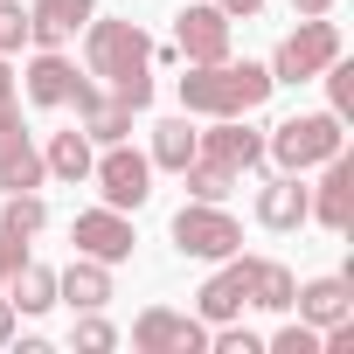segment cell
Returning <instances> with one entry per match:
<instances>
[{"instance_id": "cb8c5ba5", "label": "cell", "mask_w": 354, "mask_h": 354, "mask_svg": "<svg viewBox=\"0 0 354 354\" xmlns=\"http://www.w3.org/2000/svg\"><path fill=\"white\" fill-rule=\"evenodd\" d=\"M77 125H84L97 146H118V139L132 132V104H118V97H97V104H84V111H77Z\"/></svg>"}, {"instance_id": "5bb4252c", "label": "cell", "mask_w": 354, "mask_h": 354, "mask_svg": "<svg viewBox=\"0 0 354 354\" xmlns=\"http://www.w3.org/2000/svg\"><path fill=\"white\" fill-rule=\"evenodd\" d=\"M202 153L236 167V174H250V167H264V132H250L243 118H216V132H202Z\"/></svg>"}, {"instance_id": "7a4b0ae2", "label": "cell", "mask_w": 354, "mask_h": 354, "mask_svg": "<svg viewBox=\"0 0 354 354\" xmlns=\"http://www.w3.org/2000/svg\"><path fill=\"white\" fill-rule=\"evenodd\" d=\"M347 146V132H340V118L333 111H306V118H285L271 139H264V153L285 167V174H313L319 160H333Z\"/></svg>"}, {"instance_id": "52a82bcc", "label": "cell", "mask_w": 354, "mask_h": 354, "mask_svg": "<svg viewBox=\"0 0 354 354\" xmlns=\"http://www.w3.org/2000/svg\"><path fill=\"white\" fill-rule=\"evenodd\" d=\"M132 347H139V354H202V347H209V326L188 319V313L146 306V313L132 319Z\"/></svg>"}, {"instance_id": "4dcf8cb0", "label": "cell", "mask_w": 354, "mask_h": 354, "mask_svg": "<svg viewBox=\"0 0 354 354\" xmlns=\"http://www.w3.org/2000/svg\"><path fill=\"white\" fill-rule=\"evenodd\" d=\"M216 354H264V340H257V333H243V326H230V319H223V333H216Z\"/></svg>"}, {"instance_id": "ffe728a7", "label": "cell", "mask_w": 354, "mask_h": 354, "mask_svg": "<svg viewBox=\"0 0 354 354\" xmlns=\"http://www.w3.org/2000/svg\"><path fill=\"white\" fill-rule=\"evenodd\" d=\"M195 153H202V132H195L188 118H167V125H153V153H146L153 167H167V174H181V167H188Z\"/></svg>"}, {"instance_id": "9c48e42d", "label": "cell", "mask_w": 354, "mask_h": 354, "mask_svg": "<svg viewBox=\"0 0 354 354\" xmlns=\"http://www.w3.org/2000/svg\"><path fill=\"white\" fill-rule=\"evenodd\" d=\"M250 271H257V257H223V271L195 292L202 326H223V319H236V313L250 306Z\"/></svg>"}, {"instance_id": "8992f818", "label": "cell", "mask_w": 354, "mask_h": 354, "mask_svg": "<svg viewBox=\"0 0 354 354\" xmlns=\"http://www.w3.org/2000/svg\"><path fill=\"white\" fill-rule=\"evenodd\" d=\"M91 181H97L104 209H146V195H153V160L118 139V146H104V160H91Z\"/></svg>"}, {"instance_id": "277c9868", "label": "cell", "mask_w": 354, "mask_h": 354, "mask_svg": "<svg viewBox=\"0 0 354 354\" xmlns=\"http://www.w3.org/2000/svg\"><path fill=\"white\" fill-rule=\"evenodd\" d=\"M91 28V42H84V63H91V77H104V84H118V77H139L146 63H153V42L132 28V21H84Z\"/></svg>"}, {"instance_id": "30bf717a", "label": "cell", "mask_w": 354, "mask_h": 354, "mask_svg": "<svg viewBox=\"0 0 354 354\" xmlns=\"http://www.w3.org/2000/svg\"><path fill=\"white\" fill-rule=\"evenodd\" d=\"M319 167H326V174H319V195H313V209H306V216H313L319 230H333V236H340V230L354 223V160H347V146H340V153H333V160H319Z\"/></svg>"}, {"instance_id": "7402d4cb", "label": "cell", "mask_w": 354, "mask_h": 354, "mask_svg": "<svg viewBox=\"0 0 354 354\" xmlns=\"http://www.w3.org/2000/svg\"><path fill=\"white\" fill-rule=\"evenodd\" d=\"M292 292H299V278H292L285 264L257 257V271H250V306H264V313H292Z\"/></svg>"}, {"instance_id": "83f0119b", "label": "cell", "mask_w": 354, "mask_h": 354, "mask_svg": "<svg viewBox=\"0 0 354 354\" xmlns=\"http://www.w3.org/2000/svg\"><path fill=\"white\" fill-rule=\"evenodd\" d=\"M111 97H118V104H132V111H146V104H153V70L118 77V84H111Z\"/></svg>"}, {"instance_id": "7c38bea8", "label": "cell", "mask_w": 354, "mask_h": 354, "mask_svg": "<svg viewBox=\"0 0 354 354\" xmlns=\"http://www.w3.org/2000/svg\"><path fill=\"white\" fill-rule=\"evenodd\" d=\"M42 174H49V160L35 153V139L21 132V118L0 125V188H8V195H35Z\"/></svg>"}, {"instance_id": "9a60e30c", "label": "cell", "mask_w": 354, "mask_h": 354, "mask_svg": "<svg viewBox=\"0 0 354 354\" xmlns=\"http://www.w3.org/2000/svg\"><path fill=\"white\" fill-rule=\"evenodd\" d=\"M306 209H313V188L299 174H278V181H264V195H257V223L264 230H299Z\"/></svg>"}, {"instance_id": "8fae6325", "label": "cell", "mask_w": 354, "mask_h": 354, "mask_svg": "<svg viewBox=\"0 0 354 354\" xmlns=\"http://www.w3.org/2000/svg\"><path fill=\"white\" fill-rule=\"evenodd\" d=\"M174 49H181L188 63H223L230 56V15L223 8H181V21H174Z\"/></svg>"}, {"instance_id": "3957f363", "label": "cell", "mask_w": 354, "mask_h": 354, "mask_svg": "<svg viewBox=\"0 0 354 354\" xmlns=\"http://www.w3.org/2000/svg\"><path fill=\"white\" fill-rule=\"evenodd\" d=\"M333 56H340V28H333L326 15H306V21L278 42V56H271V84H313Z\"/></svg>"}, {"instance_id": "6da1fadb", "label": "cell", "mask_w": 354, "mask_h": 354, "mask_svg": "<svg viewBox=\"0 0 354 354\" xmlns=\"http://www.w3.org/2000/svg\"><path fill=\"white\" fill-rule=\"evenodd\" d=\"M271 97V70H257V63H188V77H181V104H188V118H250L257 104Z\"/></svg>"}, {"instance_id": "4316f807", "label": "cell", "mask_w": 354, "mask_h": 354, "mask_svg": "<svg viewBox=\"0 0 354 354\" xmlns=\"http://www.w3.org/2000/svg\"><path fill=\"white\" fill-rule=\"evenodd\" d=\"M21 42H28V8L21 0H0V56L21 49Z\"/></svg>"}, {"instance_id": "e0dca14e", "label": "cell", "mask_w": 354, "mask_h": 354, "mask_svg": "<svg viewBox=\"0 0 354 354\" xmlns=\"http://www.w3.org/2000/svg\"><path fill=\"white\" fill-rule=\"evenodd\" d=\"M292 306H299L306 326H333V319L354 313V285H347V278H313V285L292 292Z\"/></svg>"}, {"instance_id": "5b68a950", "label": "cell", "mask_w": 354, "mask_h": 354, "mask_svg": "<svg viewBox=\"0 0 354 354\" xmlns=\"http://www.w3.org/2000/svg\"><path fill=\"white\" fill-rule=\"evenodd\" d=\"M174 250L223 264V257L243 250V230H236V216H223V202H188L181 216H174Z\"/></svg>"}, {"instance_id": "2e32d148", "label": "cell", "mask_w": 354, "mask_h": 354, "mask_svg": "<svg viewBox=\"0 0 354 354\" xmlns=\"http://www.w3.org/2000/svg\"><path fill=\"white\" fill-rule=\"evenodd\" d=\"M56 299H70L77 313H97V306L111 299V264H97V257H84V250H77V264H70V271H56Z\"/></svg>"}, {"instance_id": "d6986e66", "label": "cell", "mask_w": 354, "mask_h": 354, "mask_svg": "<svg viewBox=\"0 0 354 354\" xmlns=\"http://www.w3.org/2000/svg\"><path fill=\"white\" fill-rule=\"evenodd\" d=\"M70 84H77V63H70L63 49H42V56L28 63V104H63Z\"/></svg>"}, {"instance_id": "ba28073f", "label": "cell", "mask_w": 354, "mask_h": 354, "mask_svg": "<svg viewBox=\"0 0 354 354\" xmlns=\"http://www.w3.org/2000/svg\"><path fill=\"white\" fill-rule=\"evenodd\" d=\"M70 243H77L84 257H97V264H125L139 236H132L125 209H84V216H77V230H70Z\"/></svg>"}, {"instance_id": "1f68e13d", "label": "cell", "mask_w": 354, "mask_h": 354, "mask_svg": "<svg viewBox=\"0 0 354 354\" xmlns=\"http://www.w3.org/2000/svg\"><path fill=\"white\" fill-rule=\"evenodd\" d=\"M21 118V104H15V70L0 63V125H15Z\"/></svg>"}, {"instance_id": "484cf974", "label": "cell", "mask_w": 354, "mask_h": 354, "mask_svg": "<svg viewBox=\"0 0 354 354\" xmlns=\"http://www.w3.org/2000/svg\"><path fill=\"white\" fill-rule=\"evenodd\" d=\"M319 77H326V91H333V118H347V111H354V63H340V56H333Z\"/></svg>"}, {"instance_id": "f1b7e54d", "label": "cell", "mask_w": 354, "mask_h": 354, "mask_svg": "<svg viewBox=\"0 0 354 354\" xmlns=\"http://www.w3.org/2000/svg\"><path fill=\"white\" fill-rule=\"evenodd\" d=\"M77 347H84V354H104V347H118V333H111L97 313H84V319H77Z\"/></svg>"}, {"instance_id": "f546056e", "label": "cell", "mask_w": 354, "mask_h": 354, "mask_svg": "<svg viewBox=\"0 0 354 354\" xmlns=\"http://www.w3.org/2000/svg\"><path fill=\"white\" fill-rule=\"evenodd\" d=\"M271 347H278V354H319V326H306V319H299V326H278Z\"/></svg>"}, {"instance_id": "d6a6232c", "label": "cell", "mask_w": 354, "mask_h": 354, "mask_svg": "<svg viewBox=\"0 0 354 354\" xmlns=\"http://www.w3.org/2000/svg\"><path fill=\"white\" fill-rule=\"evenodd\" d=\"M21 257H28V250H21V236H8V230H0V285H8V271H15Z\"/></svg>"}, {"instance_id": "603a6c76", "label": "cell", "mask_w": 354, "mask_h": 354, "mask_svg": "<svg viewBox=\"0 0 354 354\" xmlns=\"http://www.w3.org/2000/svg\"><path fill=\"white\" fill-rule=\"evenodd\" d=\"M181 181H188V195H195V202H230V188H236V167H223V160L195 153V160L181 167Z\"/></svg>"}, {"instance_id": "ac0fdd59", "label": "cell", "mask_w": 354, "mask_h": 354, "mask_svg": "<svg viewBox=\"0 0 354 354\" xmlns=\"http://www.w3.org/2000/svg\"><path fill=\"white\" fill-rule=\"evenodd\" d=\"M0 292H8L15 313H49V306H56V271L35 264V257H21V264L8 271V285H0Z\"/></svg>"}, {"instance_id": "836d02e7", "label": "cell", "mask_w": 354, "mask_h": 354, "mask_svg": "<svg viewBox=\"0 0 354 354\" xmlns=\"http://www.w3.org/2000/svg\"><path fill=\"white\" fill-rule=\"evenodd\" d=\"M216 8H223V15H230V21H250V15H257V8H264V0H216Z\"/></svg>"}, {"instance_id": "4fadbf2b", "label": "cell", "mask_w": 354, "mask_h": 354, "mask_svg": "<svg viewBox=\"0 0 354 354\" xmlns=\"http://www.w3.org/2000/svg\"><path fill=\"white\" fill-rule=\"evenodd\" d=\"M91 15H97V0H35V8H28V42L63 49V42H70Z\"/></svg>"}, {"instance_id": "d590c367", "label": "cell", "mask_w": 354, "mask_h": 354, "mask_svg": "<svg viewBox=\"0 0 354 354\" xmlns=\"http://www.w3.org/2000/svg\"><path fill=\"white\" fill-rule=\"evenodd\" d=\"M326 8H333V0H292V15H299V21H306V15H326Z\"/></svg>"}, {"instance_id": "e575fe53", "label": "cell", "mask_w": 354, "mask_h": 354, "mask_svg": "<svg viewBox=\"0 0 354 354\" xmlns=\"http://www.w3.org/2000/svg\"><path fill=\"white\" fill-rule=\"evenodd\" d=\"M15 340V306H8V292H0V347Z\"/></svg>"}, {"instance_id": "d4e9b609", "label": "cell", "mask_w": 354, "mask_h": 354, "mask_svg": "<svg viewBox=\"0 0 354 354\" xmlns=\"http://www.w3.org/2000/svg\"><path fill=\"white\" fill-rule=\"evenodd\" d=\"M42 223H49L42 195H8V209H0V230H8V236H21V243H28V236H35Z\"/></svg>"}, {"instance_id": "44dd1931", "label": "cell", "mask_w": 354, "mask_h": 354, "mask_svg": "<svg viewBox=\"0 0 354 354\" xmlns=\"http://www.w3.org/2000/svg\"><path fill=\"white\" fill-rule=\"evenodd\" d=\"M42 160H49V174H56V181H91V160H97V153H91V132L77 125V132H56Z\"/></svg>"}]
</instances>
